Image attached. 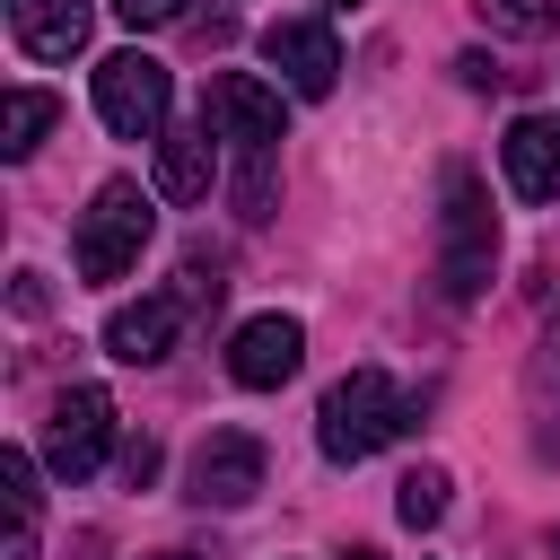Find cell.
I'll return each instance as SVG.
<instances>
[{"label": "cell", "instance_id": "obj_1", "mask_svg": "<svg viewBox=\"0 0 560 560\" xmlns=\"http://www.w3.org/2000/svg\"><path fill=\"white\" fill-rule=\"evenodd\" d=\"M499 271V219H490V192L472 166H446L438 175V289L455 306H472Z\"/></svg>", "mask_w": 560, "mask_h": 560}, {"label": "cell", "instance_id": "obj_2", "mask_svg": "<svg viewBox=\"0 0 560 560\" xmlns=\"http://www.w3.org/2000/svg\"><path fill=\"white\" fill-rule=\"evenodd\" d=\"M149 228H158V192H140L131 175H105L96 184V201L79 210V236H70V262H79V280H122V271H140V245H149Z\"/></svg>", "mask_w": 560, "mask_h": 560}, {"label": "cell", "instance_id": "obj_3", "mask_svg": "<svg viewBox=\"0 0 560 560\" xmlns=\"http://www.w3.org/2000/svg\"><path fill=\"white\" fill-rule=\"evenodd\" d=\"M402 429H411V402L394 394L385 368H350V376L324 394V411H315V446H324L332 464H368V455L394 446Z\"/></svg>", "mask_w": 560, "mask_h": 560}, {"label": "cell", "instance_id": "obj_4", "mask_svg": "<svg viewBox=\"0 0 560 560\" xmlns=\"http://www.w3.org/2000/svg\"><path fill=\"white\" fill-rule=\"evenodd\" d=\"M166 105H175V79H166V61H149L140 44L96 61V122H105L114 140H158V131H166Z\"/></svg>", "mask_w": 560, "mask_h": 560}, {"label": "cell", "instance_id": "obj_5", "mask_svg": "<svg viewBox=\"0 0 560 560\" xmlns=\"http://www.w3.org/2000/svg\"><path fill=\"white\" fill-rule=\"evenodd\" d=\"M105 455H114V394L105 385H70L52 402V420H44V464L61 481H88Z\"/></svg>", "mask_w": 560, "mask_h": 560}, {"label": "cell", "instance_id": "obj_6", "mask_svg": "<svg viewBox=\"0 0 560 560\" xmlns=\"http://www.w3.org/2000/svg\"><path fill=\"white\" fill-rule=\"evenodd\" d=\"M201 122L236 149H280V79H254V70H219L210 96H201Z\"/></svg>", "mask_w": 560, "mask_h": 560}, {"label": "cell", "instance_id": "obj_7", "mask_svg": "<svg viewBox=\"0 0 560 560\" xmlns=\"http://www.w3.org/2000/svg\"><path fill=\"white\" fill-rule=\"evenodd\" d=\"M298 368H306V324H298V315H245V324H236L228 376H236L245 394H271V385H289Z\"/></svg>", "mask_w": 560, "mask_h": 560}, {"label": "cell", "instance_id": "obj_8", "mask_svg": "<svg viewBox=\"0 0 560 560\" xmlns=\"http://www.w3.org/2000/svg\"><path fill=\"white\" fill-rule=\"evenodd\" d=\"M262 61L280 70L289 96H332V79H341V44L315 18H271L262 26Z\"/></svg>", "mask_w": 560, "mask_h": 560}, {"label": "cell", "instance_id": "obj_9", "mask_svg": "<svg viewBox=\"0 0 560 560\" xmlns=\"http://www.w3.org/2000/svg\"><path fill=\"white\" fill-rule=\"evenodd\" d=\"M262 464H271L262 438H245V429H210V438L192 446V472H184V481H192L201 508H245V499L262 490Z\"/></svg>", "mask_w": 560, "mask_h": 560}, {"label": "cell", "instance_id": "obj_10", "mask_svg": "<svg viewBox=\"0 0 560 560\" xmlns=\"http://www.w3.org/2000/svg\"><path fill=\"white\" fill-rule=\"evenodd\" d=\"M499 175L516 201H560V114H516L499 140Z\"/></svg>", "mask_w": 560, "mask_h": 560}, {"label": "cell", "instance_id": "obj_11", "mask_svg": "<svg viewBox=\"0 0 560 560\" xmlns=\"http://www.w3.org/2000/svg\"><path fill=\"white\" fill-rule=\"evenodd\" d=\"M96 26V0H9V35L26 61H70Z\"/></svg>", "mask_w": 560, "mask_h": 560}, {"label": "cell", "instance_id": "obj_12", "mask_svg": "<svg viewBox=\"0 0 560 560\" xmlns=\"http://www.w3.org/2000/svg\"><path fill=\"white\" fill-rule=\"evenodd\" d=\"M175 324H184V298H131V306L105 315V350L122 368H158L175 350Z\"/></svg>", "mask_w": 560, "mask_h": 560}, {"label": "cell", "instance_id": "obj_13", "mask_svg": "<svg viewBox=\"0 0 560 560\" xmlns=\"http://www.w3.org/2000/svg\"><path fill=\"white\" fill-rule=\"evenodd\" d=\"M210 175H219V158H210V122H166L158 131V201H210Z\"/></svg>", "mask_w": 560, "mask_h": 560}, {"label": "cell", "instance_id": "obj_14", "mask_svg": "<svg viewBox=\"0 0 560 560\" xmlns=\"http://www.w3.org/2000/svg\"><path fill=\"white\" fill-rule=\"evenodd\" d=\"M525 420H534V455L560 464V332H542V350L525 359Z\"/></svg>", "mask_w": 560, "mask_h": 560}, {"label": "cell", "instance_id": "obj_15", "mask_svg": "<svg viewBox=\"0 0 560 560\" xmlns=\"http://www.w3.org/2000/svg\"><path fill=\"white\" fill-rule=\"evenodd\" d=\"M0 490H9V551H0V560H35L44 490H35V455H26V446H9V455H0Z\"/></svg>", "mask_w": 560, "mask_h": 560}, {"label": "cell", "instance_id": "obj_16", "mask_svg": "<svg viewBox=\"0 0 560 560\" xmlns=\"http://www.w3.org/2000/svg\"><path fill=\"white\" fill-rule=\"evenodd\" d=\"M52 114H61V105H52L44 88H9V105H0V149H9V158H35L44 131H52Z\"/></svg>", "mask_w": 560, "mask_h": 560}, {"label": "cell", "instance_id": "obj_17", "mask_svg": "<svg viewBox=\"0 0 560 560\" xmlns=\"http://www.w3.org/2000/svg\"><path fill=\"white\" fill-rule=\"evenodd\" d=\"M394 516H402L411 534H429V525L446 516V472H438V464H420V472H402V481H394Z\"/></svg>", "mask_w": 560, "mask_h": 560}, {"label": "cell", "instance_id": "obj_18", "mask_svg": "<svg viewBox=\"0 0 560 560\" xmlns=\"http://www.w3.org/2000/svg\"><path fill=\"white\" fill-rule=\"evenodd\" d=\"M472 9H481L490 35H516V44H534V35L560 26V0H472Z\"/></svg>", "mask_w": 560, "mask_h": 560}, {"label": "cell", "instance_id": "obj_19", "mask_svg": "<svg viewBox=\"0 0 560 560\" xmlns=\"http://www.w3.org/2000/svg\"><path fill=\"white\" fill-rule=\"evenodd\" d=\"M184 9H192V0H114V18H122L131 35H149V26H175Z\"/></svg>", "mask_w": 560, "mask_h": 560}, {"label": "cell", "instance_id": "obj_20", "mask_svg": "<svg viewBox=\"0 0 560 560\" xmlns=\"http://www.w3.org/2000/svg\"><path fill=\"white\" fill-rule=\"evenodd\" d=\"M149 472H158V438H131V446H122V481H131V490H140V481H149Z\"/></svg>", "mask_w": 560, "mask_h": 560}, {"label": "cell", "instance_id": "obj_21", "mask_svg": "<svg viewBox=\"0 0 560 560\" xmlns=\"http://www.w3.org/2000/svg\"><path fill=\"white\" fill-rule=\"evenodd\" d=\"M149 560H201V551H149Z\"/></svg>", "mask_w": 560, "mask_h": 560}, {"label": "cell", "instance_id": "obj_22", "mask_svg": "<svg viewBox=\"0 0 560 560\" xmlns=\"http://www.w3.org/2000/svg\"><path fill=\"white\" fill-rule=\"evenodd\" d=\"M324 9H359V0H324Z\"/></svg>", "mask_w": 560, "mask_h": 560}, {"label": "cell", "instance_id": "obj_23", "mask_svg": "<svg viewBox=\"0 0 560 560\" xmlns=\"http://www.w3.org/2000/svg\"><path fill=\"white\" fill-rule=\"evenodd\" d=\"M341 560H376V551H341Z\"/></svg>", "mask_w": 560, "mask_h": 560}, {"label": "cell", "instance_id": "obj_24", "mask_svg": "<svg viewBox=\"0 0 560 560\" xmlns=\"http://www.w3.org/2000/svg\"><path fill=\"white\" fill-rule=\"evenodd\" d=\"M551 560H560V534H551Z\"/></svg>", "mask_w": 560, "mask_h": 560}]
</instances>
